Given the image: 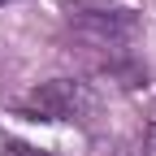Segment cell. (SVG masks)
<instances>
[{"instance_id": "4", "label": "cell", "mask_w": 156, "mask_h": 156, "mask_svg": "<svg viewBox=\"0 0 156 156\" xmlns=\"http://www.w3.org/2000/svg\"><path fill=\"white\" fill-rule=\"evenodd\" d=\"M5 5H9V0H0V9H5Z\"/></svg>"}, {"instance_id": "1", "label": "cell", "mask_w": 156, "mask_h": 156, "mask_svg": "<svg viewBox=\"0 0 156 156\" xmlns=\"http://www.w3.org/2000/svg\"><path fill=\"white\" fill-rule=\"evenodd\" d=\"M65 35L69 44L91 48V52H122L139 35V17L130 9H69Z\"/></svg>"}, {"instance_id": "2", "label": "cell", "mask_w": 156, "mask_h": 156, "mask_svg": "<svg viewBox=\"0 0 156 156\" xmlns=\"http://www.w3.org/2000/svg\"><path fill=\"white\" fill-rule=\"evenodd\" d=\"M22 108L44 122H87L95 113V95L78 78H48L22 100Z\"/></svg>"}, {"instance_id": "3", "label": "cell", "mask_w": 156, "mask_h": 156, "mask_svg": "<svg viewBox=\"0 0 156 156\" xmlns=\"http://www.w3.org/2000/svg\"><path fill=\"white\" fill-rule=\"evenodd\" d=\"M143 152L156 156V117H152V126H147V139H143Z\"/></svg>"}]
</instances>
